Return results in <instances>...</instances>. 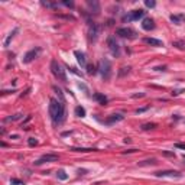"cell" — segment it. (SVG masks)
<instances>
[{
    "mask_svg": "<svg viewBox=\"0 0 185 185\" xmlns=\"http://www.w3.org/2000/svg\"><path fill=\"white\" fill-rule=\"evenodd\" d=\"M163 155H165V156H172V158H175V153H172V152H163Z\"/></svg>",
    "mask_w": 185,
    "mask_h": 185,
    "instance_id": "cell-41",
    "label": "cell"
},
{
    "mask_svg": "<svg viewBox=\"0 0 185 185\" xmlns=\"http://www.w3.org/2000/svg\"><path fill=\"white\" fill-rule=\"evenodd\" d=\"M158 161H156L155 158H152V159H146L143 162H139V166H149V165H156Z\"/></svg>",
    "mask_w": 185,
    "mask_h": 185,
    "instance_id": "cell-20",
    "label": "cell"
},
{
    "mask_svg": "<svg viewBox=\"0 0 185 185\" xmlns=\"http://www.w3.org/2000/svg\"><path fill=\"white\" fill-rule=\"evenodd\" d=\"M146 110H149V106H146V107H142V108H137L136 113L140 114V113H143V111H146Z\"/></svg>",
    "mask_w": 185,
    "mask_h": 185,
    "instance_id": "cell-36",
    "label": "cell"
},
{
    "mask_svg": "<svg viewBox=\"0 0 185 185\" xmlns=\"http://www.w3.org/2000/svg\"><path fill=\"white\" fill-rule=\"evenodd\" d=\"M41 5L46 9H58V3H52V2H41Z\"/></svg>",
    "mask_w": 185,
    "mask_h": 185,
    "instance_id": "cell-21",
    "label": "cell"
},
{
    "mask_svg": "<svg viewBox=\"0 0 185 185\" xmlns=\"http://www.w3.org/2000/svg\"><path fill=\"white\" fill-rule=\"evenodd\" d=\"M97 68H98V72H100V75H101L103 80H106V81L110 80V77H111V62H110V61L106 60V58L100 60Z\"/></svg>",
    "mask_w": 185,
    "mask_h": 185,
    "instance_id": "cell-3",
    "label": "cell"
},
{
    "mask_svg": "<svg viewBox=\"0 0 185 185\" xmlns=\"http://www.w3.org/2000/svg\"><path fill=\"white\" fill-rule=\"evenodd\" d=\"M61 5H64V6L67 7H70V9H74V2H68V0H64V2H61Z\"/></svg>",
    "mask_w": 185,
    "mask_h": 185,
    "instance_id": "cell-30",
    "label": "cell"
},
{
    "mask_svg": "<svg viewBox=\"0 0 185 185\" xmlns=\"http://www.w3.org/2000/svg\"><path fill=\"white\" fill-rule=\"evenodd\" d=\"M51 72L54 74V77L57 80H60L62 83H67V74H65V70L62 68L60 62L57 60H52L51 61Z\"/></svg>",
    "mask_w": 185,
    "mask_h": 185,
    "instance_id": "cell-2",
    "label": "cell"
},
{
    "mask_svg": "<svg viewBox=\"0 0 185 185\" xmlns=\"http://www.w3.org/2000/svg\"><path fill=\"white\" fill-rule=\"evenodd\" d=\"M65 103L57 100V98H51L49 100V117L54 126H60L64 123L65 120Z\"/></svg>",
    "mask_w": 185,
    "mask_h": 185,
    "instance_id": "cell-1",
    "label": "cell"
},
{
    "mask_svg": "<svg viewBox=\"0 0 185 185\" xmlns=\"http://www.w3.org/2000/svg\"><path fill=\"white\" fill-rule=\"evenodd\" d=\"M125 119V116L120 113H116V114H111L107 120H106V125H113V123H117V122H122Z\"/></svg>",
    "mask_w": 185,
    "mask_h": 185,
    "instance_id": "cell-14",
    "label": "cell"
},
{
    "mask_svg": "<svg viewBox=\"0 0 185 185\" xmlns=\"http://www.w3.org/2000/svg\"><path fill=\"white\" fill-rule=\"evenodd\" d=\"M143 42L150 46H163V42L161 39H156V38H145Z\"/></svg>",
    "mask_w": 185,
    "mask_h": 185,
    "instance_id": "cell-15",
    "label": "cell"
},
{
    "mask_svg": "<svg viewBox=\"0 0 185 185\" xmlns=\"http://www.w3.org/2000/svg\"><path fill=\"white\" fill-rule=\"evenodd\" d=\"M142 29L145 30H153L155 29V20L152 18H145L142 22Z\"/></svg>",
    "mask_w": 185,
    "mask_h": 185,
    "instance_id": "cell-13",
    "label": "cell"
},
{
    "mask_svg": "<svg viewBox=\"0 0 185 185\" xmlns=\"http://www.w3.org/2000/svg\"><path fill=\"white\" fill-rule=\"evenodd\" d=\"M100 25L96 23V22H93L91 25H88V41L90 42H96L98 39V35H100Z\"/></svg>",
    "mask_w": 185,
    "mask_h": 185,
    "instance_id": "cell-5",
    "label": "cell"
},
{
    "mask_svg": "<svg viewBox=\"0 0 185 185\" xmlns=\"http://www.w3.org/2000/svg\"><path fill=\"white\" fill-rule=\"evenodd\" d=\"M78 88H80V90H83V91L85 93V94H88V88H87V85H85L84 83H78Z\"/></svg>",
    "mask_w": 185,
    "mask_h": 185,
    "instance_id": "cell-31",
    "label": "cell"
},
{
    "mask_svg": "<svg viewBox=\"0 0 185 185\" xmlns=\"http://www.w3.org/2000/svg\"><path fill=\"white\" fill-rule=\"evenodd\" d=\"M172 46H175L178 49H185V41H173Z\"/></svg>",
    "mask_w": 185,
    "mask_h": 185,
    "instance_id": "cell-26",
    "label": "cell"
},
{
    "mask_svg": "<svg viewBox=\"0 0 185 185\" xmlns=\"http://www.w3.org/2000/svg\"><path fill=\"white\" fill-rule=\"evenodd\" d=\"M116 35L120 36V38H125V39H135L136 38V32L132 28H119L116 30Z\"/></svg>",
    "mask_w": 185,
    "mask_h": 185,
    "instance_id": "cell-7",
    "label": "cell"
},
{
    "mask_svg": "<svg viewBox=\"0 0 185 185\" xmlns=\"http://www.w3.org/2000/svg\"><path fill=\"white\" fill-rule=\"evenodd\" d=\"M152 129H156L155 123H145V125H142V130H152Z\"/></svg>",
    "mask_w": 185,
    "mask_h": 185,
    "instance_id": "cell-28",
    "label": "cell"
},
{
    "mask_svg": "<svg viewBox=\"0 0 185 185\" xmlns=\"http://www.w3.org/2000/svg\"><path fill=\"white\" fill-rule=\"evenodd\" d=\"M135 152H137V149H129L127 152H125V153H135Z\"/></svg>",
    "mask_w": 185,
    "mask_h": 185,
    "instance_id": "cell-42",
    "label": "cell"
},
{
    "mask_svg": "<svg viewBox=\"0 0 185 185\" xmlns=\"http://www.w3.org/2000/svg\"><path fill=\"white\" fill-rule=\"evenodd\" d=\"M28 145H29V146H36V145H38V140H36L35 137H30L29 140H28Z\"/></svg>",
    "mask_w": 185,
    "mask_h": 185,
    "instance_id": "cell-33",
    "label": "cell"
},
{
    "mask_svg": "<svg viewBox=\"0 0 185 185\" xmlns=\"http://www.w3.org/2000/svg\"><path fill=\"white\" fill-rule=\"evenodd\" d=\"M155 176L156 178H181L182 173L178 172V171H159V172H155Z\"/></svg>",
    "mask_w": 185,
    "mask_h": 185,
    "instance_id": "cell-10",
    "label": "cell"
},
{
    "mask_svg": "<svg viewBox=\"0 0 185 185\" xmlns=\"http://www.w3.org/2000/svg\"><path fill=\"white\" fill-rule=\"evenodd\" d=\"M71 150H74V152H94L97 149H93V148H71Z\"/></svg>",
    "mask_w": 185,
    "mask_h": 185,
    "instance_id": "cell-27",
    "label": "cell"
},
{
    "mask_svg": "<svg viewBox=\"0 0 185 185\" xmlns=\"http://www.w3.org/2000/svg\"><path fill=\"white\" fill-rule=\"evenodd\" d=\"M87 6H88V9H90V15H91V16L100 13V5H98V2H91V0H88V2H87Z\"/></svg>",
    "mask_w": 185,
    "mask_h": 185,
    "instance_id": "cell-12",
    "label": "cell"
},
{
    "mask_svg": "<svg viewBox=\"0 0 185 185\" xmlns=\"http://www.w3.org/2000/svg\"><path fill=\"white\" fill-rule=\"evenodd\" d=\"M184 158H185V155H184Z\"/></svg>",
    "mask_w": 185,
    "mask_h": 185,
    "instance_id": "cell-43",
    "label": "cell"
},
{
    "mask_svg": "<svg viewBox=\"0 0 185 185\" xmlns=\"http://www.w3.org/2000/svg\"><path fill=\"white\" fill-rule=\"evenodd\" d=\"M22 117H23V114L16 113V114H13V116H10V117H6L5 122H16V120H20Z\"/></svg>",
    "mask_w": 185,
    "mask_h": 185,
    "instance_id": "cell-24",
    "label": "cell"
},
{
    "mask_svg": "<svg viewBox=\"0 0 185 185\" xmlns=\"http://www.w3.org/2000/svg\"><path fill=\"white\" fill-rule=\"evenodd\" d=\"M129 72H130V67H122V68H120V71L117 72V75L122 78V77H125V75H127Z\"/></svg>",
    "mask_w": 185,
    "mask_h": 185,
    "instance_id": "cell-23",
    "label": "cell"
},
{
    "mask_svg": "<svg viewBox=\"0 0 185 185\" xmlns=\"http://www.w3.org/2000/svg\"><path fill=\"white\" fill-rule=\"evenodd\" d=\"M93 98H94L96 101L100 103L101 106L107 104V97L104 96V94H101V93H94V94H93Z\"/></svg>",
    "mask_w": 185,
    "mask_h": 185,
    "instance_id": "cell-18",
    "label": "cell"
},
{
    "mask_svg": "<svg viewBox=\"0 0 185 185\" xmlns=\"http://www.w3.org/2000/svg\"><path fill=\"white\" fill-rule=\"evenodd\" d=\"M182 91H184V90H173V91H172V96H179Z\"/></svg>",
    "mask_w": 185,
    "mask_h": 185,
    "instance_id": "cell-39",
    "label": "cell"
},
{
    "mask_svg": "<svg viewBox=\"0 0 185 185\" xmlns=\"http://www.w3.org/2000/svg\"><path fill=\"white\" fill-rule=\"evenodd\" d=\"M175 148H178V149H184V150H185V143H175Z\"/></svg>",
    "mask_w": 185,
    "mask_h": 185,
    "instance_id": "cell-38",
    "label": "cell"
},
{
    "mask_svg": "<svg viewBox=\"0 0 185 185\" xmlns=\"http://www.w3.org/2000/svg\"><path fill=\"white\" fill-rule=\"evenodd\" d=\"M52 88H54V91L57 93V94H58V97H60V100H61V101H64V103H65V98H64V96H62V91H61V88H58L57 85H54Z\"/></svg>",
    "mask_w": 185,
    "mask_h": 185,
    "instance_id": "cell-29",
    "label": "cell"
},
{
    "mask_svg": "<svg viewBox=\"0 0 185 185\" xmlns=\"http://www.w3.org/2000/svg\"><path fill=\"white\" fill-rule=\"evenodd\" d=\"M42 52V49L39 48V46H36V48H32L30 51H28L26 54H25L23 57V62L25 64H29V62H32V61L35 60V58H38L39 57V54Z\"/></svg>",
    "mask_w": 185,
    "mask_h": 185,
    "instance_id": "cell-8",
    "label": "cell"
},
{
    "mask_svg": "<svg viewBox=\"0 0 185 185\" xmlns=\"http://www.w3.org/2000/svg\"><path fill=\"white\" fill-rule=\"evenodd\" d=\"M145 16V10L139 9V10H132L127 15L123 16V22H133V20H139Z\"/></svg>",
    "mask_w": 185,
    "mask_h": 185,
    "instance_id": "cell-6",
    "label": "cell"
},
{
    "mask_svg": "<svg viewBox=\"0 0 185 185\" xmlns=\"http://www.w3.org/2000/svg\"><path fill=\"white\" fill-rule=\"evenodd\" d=\"M133 98H142V97H145V93H139V94H133Z\"/></svg>",
    "mask_w": 185,
    "mask_h": 185,
    "instance_id": "cell-37",
    "label": "cell"
},
{
    "mask_svg": "<svg viewBox=\"0 0 185 185\" xmlns=\"http://www.w3.org/2000/svg\"><path fill=\"white\" fill-rule=\"evenodd\" d=\"M171 22L172 23H175V25H181V23H184L185 22V15H171Z\"/></svg>",
    "mask_w": 185,
    "mask_h": 185,
    "instance_id": "cell-16",
    "label": "cell"
},
{
    "mask_svg": "<svg viewBox=\"0 0 185 185\" xmlns=\"http://www.w3.org/2000/svg\"><path fill=\"white\" fill-rule=\"evenodd\" d=\"M18 32H19V29H18V28H15V29H13L12 32H10V33H9V35L6 36V39H5V42H3V46H5V48H7V46L10 45V42H12V39L15 38V35H16Z\"/></svg>",
    "mask_w": 185,
    "mask_h": 185,
    "instance_id": "cell-17",
    "label": "cell"
},
{
    "mask_svg": "<svg viewBox=\"0 0 185 185\" xmlns=\"http://www.w3.org/2000/svg\"><path fill=\"white\" fill-rule=\"evenodd\" d=\"M57 176H58L61 181H67V179H68V175L65 173V171H64V169H60V171H57Z\"/></svg>",
    "mask_w": 185,
    "mask_h": 185,
    "instance_id": "cell-25",
    "label": "cell"
},
{
    "mask_svg": "<svg viewBox=\"0 0 185 185\" xmlns=\"http://www.w3.org/2000/svg\"><path fill=\"white\" fill-rule=\"evenodd\" d=\"M60 159V155L57 153H45L42 155L38 161H35V165H42V163H49V162H55Z\"/></svg>",
    "mask_w": 185,
    "mask_h": 185,
    "instance_id": "cell-9",
    "label": "cell"
},
{
    "mask_svg": "<svg viewBox=\"0 0 185 185\" xmlns=\"http://www.w3.org/2000/svg\"><path fill=\"white\" fill-rule=\"evenodd\" d=\"M68 70H70V71H71V72H74V74H77L78 77H83V74H81V72H78L77 70L74 68V67H68Z\"/></svg>",
    "mask_w": 185,
    "mask_h": 185,
    "instance_id": "cell-34",
    "label": "cell"
},
{
    "mask_svg": "<svg viewBox=\"0 0 185 185\" xmlns=\"http://www.w3.org/2000/svg\"><path fill=\"white\" fill-rule=\"evenodd\" d=\"M107 46H108V49H110V52H111L113 57L119 58L120 55H122V49H120V45H119V42H117V39H116V36H113V35L108 36Z\"/></svg>",
    "mask_w": 185,
    "mask_h": 185,
    "instance_id": "cell-4",
    "label": "cell"
},
{
    "mask_svg": "<svg viewBox=\"0 0 185 185\" xmlns=\"http://www.w3.org/2000/svg\"><path fill=\"white\" fill-rule=\"evenodd\" d=\"M10 184L12 185H22V181H19V179H10Z\"/></svg>",
    "mask_w": 185,
    "mask_h": 185,
    "instance_id": "cell-35",
    "label": "cell"
},
{
    "mask_svg": "<svg viewBox=\"0 0 185 185\" xmlns=\"http://www.w3.org/2000/svg\"><path fill=\"white\" fill-rule=\"evenodd\" d=\"M75 116L77 117H85V108L81 107V106H77L75 107Z\"/></svg>",
    "mask_w": 185,
    "mask_h": 185,
    "instance_id": "cell-22",
    "label": "cell"
},
{
    "mask_svg": "<svg viewBox=\"0 0 185 185\" xmlns=\"http://www.w3.org/2000/svg\"><path fill=\"white\" fill-rule=\"evenodd\" d=\"M155 70H156V71H166V67H165V65H163V67H156Z\"/></svg>",
    "mask_w": 185,
    "mask_h": 185,
    "instance_id": "cell-40",
    "label": "cell"
},
{
    "mask_svg": "<svg viewBox=\"0 0 185 185\" xmlns=\"http://www.w3.org/2000/svg\"><path fill=\"white\" fill-rule=\"evenodd\" d=\"M74 55H75V58H77V61H78V64L81 65V68H87V55L84 54L83 51H75L74 52Z\"/></svg>",
    "mask_w": 185,
    "mask_h": 185,
    "instance_id": "cell-11",
    "label": "cell"
},
{
    "mask_svg": "<svg viewBox=\"0 0 185 185\" xmlns=\"http://www.w3.org/2000/svg\"><path fill=\"white\" fill-rule=\"evenodd\" d=\"M145 5H146V7H150V9L156 6V3L153 0H145Z\"/></svg>",
    "mask_w": 185,
    "mask_h": 185,
    "instance_id": "cell-32",
    "label": "cell"
},
{
    "mask_svg": "<svg viewBox=\"0 0 185 185\" xmlns=\"http://www.w3.org/2000/svg\"><path fill=\"white\" fill-rule=\"evenodd\" d=\"M97 72H98L97 65H94V64H88V65H87V74H88V75H96Z\"/></svg>",
    "mask_w": 185,
    "mask_h": 185,
    "instance_id": "cell-19",
    "label": "cell"
}]
</instances>
